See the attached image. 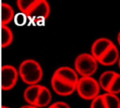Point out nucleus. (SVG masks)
Masks as SVG:
<instances>
[{"instance_id": "1", "label": "nucleus", "mask_w": 120, "mask_h": 108, "mask_svg": "<svg viewBox=\"0 0 120 108\" xmlns=\"http://www.w3.org/2000/svg\"><path fill=\"white\" fill-rule=\"evenodd\" d=\"M79 79L74 69L69 67L57 68L51 78V86L55 93L60 96H69L76 91Z\"/></svg>"}, {"instance_id": "2", "label": "nucleus", "mask_w": 120, "mask_h": 108, "mask_svg": "<svg viewBox=\"0 0 120 108\" xmlns=\"http://www.w3.org/2000/svg\"><path fill=\"white\" fill-rule=\"evenodd\" d=\"M19 76L28 86L39 84L43 76V70L40 63L33 59L23 60L19 65Z\"/></svg>"}, {"instance_id": "3", "label": "nucleus", "mask_w": 120, "mask_h": 108, "mask_svg": "<svg viewBox=\"0 0 120 108\" xmlns=\"http://www.w3.org/2000/svg\"><path fill=\"white\" fill-rule=\"evenodd\" d=\"M98 61L90 53H81L74 60V70L81 77L93 76L98 67Z\"/></svg>"}, {"instance_id": "4", "label": "nucleus", "mask_w": 120, "mask_h": 108, "mask_svg": "<svg viewBox=\"0 0 120 108\" xmlns=\"http://www.w3.org/2000/svg\"><path fill=\"white\" fill-rule=\"evenodd\" d=\"M76 91L82 99L92 100L100 95V87L98 80L93 76L80 77L76 84Z\"/></svg>"}, {"instance_id": "5", "label": "nucleus", "mask_w": 120, "mask_h": 108, "mask_svg": "<svg viewBox=\"0 0 120 108\" xmlns=\"http://www.w3.org/2000/svg\"><path fill=\"white\" fill-rule=\"evenodd\" d=\"M50 14V6L46 0H36L35 4L26 15L34 23H40L46 20Z\"/></svg>"}, {"instance_id": "6", "label": "nucleus", "mask_w": 120, "mask_h": 108, "mask_svg": "<svg viewBox=\"0 0 120 108\" xmlns=\"http://www.w3.org/2000/svg\"><path fill=\"white\" fill-rule=\"evenodd\" d=\"M17 69L10 64L2 66L1 69V86L3 90H10L14 88L19 79Z\"/></svg>"}, {"instance_id": "7", "label": "nucleus", "mask_w": 120, "mask_h": 108, "mask_svg": "<svg viewBox=\"0 0 120 108\" xmlns=\"http://www.w3.org/2000/svg\"><path fill=\"white\" fill-rule=\"evenodd\" d=\"M114 44V43L107 37L98 38L92 44L90 54L97 61H98L100 58Z\"/></svg>"}, {"instance_id": "8", "label": "nucleus", "mask_w": 120, "mask_h": 108, "mask_svg": "<svg viewBox=\"0 0 120 108\" xmlns=\"http://www.w3.org/2000/svg\"><path fill=\"white\" fill-rule=\"evenodd\" d=\"M119 52L117 47L114 44L98 61V64L103 66H112L118 62L119 59Z\"/></svg>"}, {"instance_id": "9", "label": "nucleus", "mask_w": 120, "mask_h": 108, "mask_svg": "<svg viewBox=\"0 0 120 108\" xmlns=\"http://www.w3.org/2000/svg\"><path fill=\"white\" fill-rule=\"evenodd\" d=\"M42 85L35 84L28 86L23 92V98L29 105L35 106Z\"/></svg>"}, {"instance_id": "10", "label": "nucleus", "mask_w": 120, "mask_h": 108, "mask_svg": "<svg viewBox=\"0 0 120 108\" xmlns=\"http://www.w3.org/2000/svg\"><path fill=\"white\" fill-rule=\"evenodd\" d=\"M52 99V95L49 89L46 86H41L35 106L39 108L45 107L49 105Z\"/></svg>"}, {"instance_id": "11", "label": "nucleus", "mask_w": 120, "mask_h": 108, "mask_svg": "<svg viewBox=\"0 0 120 108\" xmlns=\"http://www.w3.org/2000/svg\"><path fill=\"white\" fill-rule=\"evenodd\" d=\"M14 18V10L12 7L2 2L1 4V23L2 26H8Z\"/></svg>"}, {"instance_id": "12", "label": "nucleus", "mask_w": 120, "mask_h": 108, "mask_svg": "<svg viewBox=\"0 0 120 108\" xmlns=\"http://www.w3.org/2000/svg\"><path fill=\"white\" fill-rule=\"evenodd\" d=\"M117 72L112 70H107L103 71L98 80V83L100 85V89L103 90L105 93L107 91L111 83L112 82L114 78L115 77Z\"/></svg>"}, {"instance_id": "13", "label": "nucleus", "mask_w": 120, "mask_h": 108, "mask_svg": "<svg viewBox=\"0 0 120 108\" xmlns=\"http://www.w3.org/2000/svg\"><path fill=\"white\" fill-rule=\"evenodd\" d=\"M1 31V45L2 48H5L12 44L14 40V33L8 26H2Z\"/></svg>"}, {"instance_id": "14", "label": "nucleus", "mask_w": 120, "mask_h": 108, "mask_svg": "<svg viewBox=\"0 0 120 108\" xmlns=\"http://www.w3.org/2000/svg\"><path fill=\"white\" fill-rule=\"evenodd\" d=\"M36 0H18L16 2L17 7L19 11L26 15L35 4Z\"/></svg>"}, {"instance_id": "15", "label": "nucleus", "mask_w": 120, "mask_h": 108, "mask_svg": "<svg viewBox=\"0 0 120 108\" xmlns=\"http://www.w3.org/2000/svg\"><path fill=\"white\" fill-rule=\"evenodd\" d=\"M106 93H112L116 95L120 93V74L119 73H116Z\"/></svg>"}, {"instance_id": "16", "label": "nucleus", "mask_w": 120, "mask_h": 108, "mask_svg": "<svg viewBox=\"0 0 120 108\" xmlns=\"http://www.w3.org/2000/svg\"><path fill=\"white\" fill-rule=\"evenodd\" d=\"M90 108H109L103 94H100L91 100Z\"/></svg>"}, {"instance_id": "17", "label": "nucleus", "mask_w": 120, "mask_h": 108, "mask_svg": "<svg viewBox=\"0 0 120 108\" xmlns=\"http://www.w3.org/2000/svg\"><path fill=\"white\" fill-rule=\"evenodd\" d=\"M19 108H32V105H29V104H25V105H23V106L20 107Z\"/></svg>"}, {"instance_id": "18", "label": "nucleus", "mask_w": 120, "mask_h": 108, "mask_svg": "<svg viewBox=\"0 0 120 108\" xmlns=\"http://www.w3.org/2000/svg\"><path fill=\"white\" fill-rule=\"evenodd\" d=\"M117 42H118L119 45L120 46V31L119 32V33L117 35Z\"/></svg>"}, {"instance_id": "19", "label": "nucleus", "mask_w": 120, "mask_h": 108, "mask_svg": "<svg viewBox=\"0 0 120 108\" xmlns=\"http://www.w3.org/2000/svg\"><path fill=\"white\" fill-rule=\"evenodd\" d=\"M47 108H56V107H55L52 104H49V105L48 106V107H47Z\"/></svg>"}, {"instance_id": "20", "label": "nucleus", "mask_w": 120, "mask_h": 108, "mask_svg": "<svg viewBox=\"0 0 120 108\" xmlns=\"http://www.w3.org/2000/svg\"><path fill=\"white\" fill-rule=\"evenodd\" d=\"M118 65H119V69H120V56H119V60H118Z\"/></svg>"}, {"instance_id": "21", "label": "nucleus", "mask_w": 120, "mask_h": 108, "mask_svg": "<svg viewBox=\"0 0 120 108\" xmlns=\"http://www.w3.org/2000/svg\"><path fill=\"white\" fill-rule=\"evenodd\" d=\"M2 108H10V107H8V106H6V105H2Z\"/></svg>"}, {"instance_id": "22", "label": "nucleus", "mask_w": 120, "mask_h": 108, "mask_svg": "<svg viewBox=\"0 0 120 108\" xmlns=\"http://www.w3.org/2000/svg\"><path fill=\"white\" fill-rule=\"evenodd\" d=\"M32 108H39L38 107H35V106H32Z\"/></svg>"}]
</instances>
